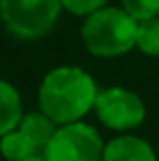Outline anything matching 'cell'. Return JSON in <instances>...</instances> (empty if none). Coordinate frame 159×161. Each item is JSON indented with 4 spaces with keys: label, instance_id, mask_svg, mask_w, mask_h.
Here are the masks:
<instances>
[{
    "label": "cell",
    "instance_id": "1",
    "mask_svg": "<svg viewBox=\"0 0 159 161\" xmlns=\"http://www.w3.org/2000/svg\"><path fill=\"white\" fill-rule=\"evenodd\" d=\"M98 82L80 65H57L43 75L37 90L39 110L57 126L80 122L94 110Z\"/></svg>",
    "mask_w": 159,
    "mask_h": 161
},
{
    "label": "cell",
    "instance_id": "2",
    "mask_svg": "<svg viewBox=\"0 0 159 161\" xmlns=\"http://www.w3.org/2000/svg\"><path fill=\"white\" fill-rule=\"evenodd\" d=\"M80 39L90 55L100 59H116L135 49L137 20L120 6H104L82 19Z\"/></svg>",
    "mask_w": 159,
    "mask_h": 161
},
{
    "label": "cell",
    "instance_id": "3",
    "mask_svg": "<svg viewBox=\"0 0 159 161\" xmlns=\"http://www.w3.org/2000/svg\"><path fill=\"white\" fill-rule=\"evenodd\" d=\"M61 10V0H0L4 29L20 41L43 39L59 20Z\"/></svg>",
    "mask_w": 159,
    "mask_h": 161
},
{
    "label": "cell",
    "instance_id": "4",
    "mask_svg": "<svg viewBox=\"0 0 159 161\" xmlns=\"http://www.w3.org/2000/svg\"><path fill=\"white\" fill-rule=\"evenodd\" d=\"M94 112L102 126L118 135L137 130L147 118L145 100L124 86H110L98 92Z\"/></svg>",
    "mask_w": 159,
    "mask_h": 161
},
{
    "label": "cell",
    "instance_id": "5",
    "mask_svg": "<svg viewBox=\"0 0 159 161\" xmlns=\"http://www.w3.org/2000/svg\"><path fill=\"white\" fill-rule=\"evenodd\" d=\"M104 139L94 125L86 120L57 126L53 139L45 147L47 161H102Z\"/></svg>",
    "mask_w": 159,
    "mask_h": 161
},
{
    "label": "cell",
    "instance_id": "6",
    "mask_svg": "<svg viewBox=\"0 0 159 161\" xmlns=\"http://www.w3.org/2000/svg\"><path fill=\"white\" fill-rule=\"evenodd\" d=\"M102 161H157V153L145 137L127 133L104 143Z\"/></svg>",
    "mask_w": 159,
    "mask_h": 161
},
{
    "label": "cell",
    "instance_id": "7",
    "mask_svg": "<svg viewBox=\"0 0 159 161\" xmlns=\"http://www.w3.org/2000/svg\"><path fill=\"white\" fill-rule=\"evenodd\" d=\"M25 116L23 96L8 80L0 78V137L19 129Z\"/></svg>",
    "mask_w": 159,
    "mask_h": 161
},
{
    "label": "cell",
    "instance_id": "8",
    "mask_svg": "<svg viewBox=\"0 0 159 161\" xmlns=\"http://www.w3.org/2000/svg\"><path fill=\"white\" fill-rule=\"evenodd\" d=\"M19 130L33 143L37 153H43L45 147L49 145V141H51L53 135H55L57 125L51 118L45 116L41 110H29V112H25L23 120H20Z\"/></svg>",
    "mask_w": 159,
    "mask_h": 161
},
{
    "label": "cell",
    "instance_id": "9",
    "mask_svg": "<svg viewBox=\"0 0 159 161\" xmlns=\"http://www.w3.org/2000/svg\"><path fill=\"white\" fill-rule=\"evenodd\" d=\"M0 155H2L4 161H25L33 155H41V153H37L33 143L16 129L12 133L0 137Z\"/></svg>",
    "mask_w": 159,
    "mask_h": 161
},
{
    "label": "cell",
    "instance_id": "10",
    "mask_svg": "<svg viewBox=\"0 0 159 161\" xmlns=\"http://www.w3.org/2000/svg\"><path fill=\"white\" fill-rule=\"evenodd\" d=\"M135 49L145 57H159V16L137 23Z\"/></svg>",
    "mask_w": 159,
    "mask_h": 161
},
{
    "label": "cell",
    "instance_id": "11",
    "mask_svg": "<svg viewBox=\"0 0 159 161\" xmlns=\"http://www.w3.org/2000/svg\"><path fill=\"white\" fill-rule=\"evenodd\" d=\"M120 8L137 23L159 16V0H120Z\"/></svg>",
    "mask_w": 159,
    "mask_h": 161
},
{
    "label": "cell",
    "instance_id": "12",
    "mask_svg": "<svg viewBox=\"0 0 159 161\" xmlns=\"http://www.w3.org/2000/svg\"><path fill=\"white\" fill-rule=\"evenodd\" d=\"M110 0H61V8L65 12L74 16H80V19H86L92 12L100 10V8L108 6Z\"/></svg>",
    "mask_w": 159,
    "mask_h": 161
},
{
    "label": "cell",
    "instance_id": "13",
    "mask_svg": "<svg viewBox=\"0 0 159 161\" xmlns=\"http://www.w3.org/2000/svg\"><path fill=\"white\" fill-rule=\"evenodd\" d=\"M25 161H47L43 157V155H33V157H29V159H25Z\"/></svg>",
    "mask_w": 159,
    "mask_h": 161
}]
</instances>
